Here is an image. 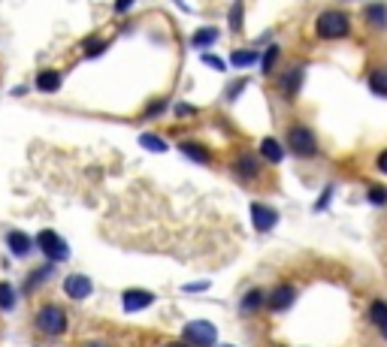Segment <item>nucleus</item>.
Listing matches in <instances>:
<instances>
[{
  "label": "nucleus",
  "mask_w": 387,
  "mask_h": 347,
  "mask_svg": "<svg viewBox=\"0 0 387 347\" xmlns=\"http://www.w3.org/2000/svg\"><path fill=\"white\" fill-rule=\"evenodd\" d=\"M179 115V118H191L194 115V106H188V103H176V109H172Z\"/></svg>",
  "instance_id": "c756f323"
},
{
  "label": "nucleus",
  "mask_w": 387,
  "mask_h": 347,
  "mask_svg": "<svg viewBox=\"0 0 387 347\" xmlns=\"http://www.w3.org/2000/svg\"><path fill=\"white\" fill-rule=\"evenodd\" d=\"M369 320L375 323V329L381 332V338L387 341V302L381 299H375L372 305H369Z\"/></svg>",
  "instance_id": "4468645a"
},
{
  "label": "nucleus",
  "mask_w": 387,
  "mask_h": 347,
  "mask_svg": "<svg viewBox=\"0 0 387 347\" xmlns=\"http://www.w3.org/2000/svg\"><path fill=\"white\" fill-rule=\"evenodd\" d=\"M260 157H263L267 163H282V160H285V148H282V142H278V139H273V136L260 139Z\"/></svg>",
  "instance_id": "f8f14e48"
},
{
  "label": "nucleus",
  "mask_w": 387,
  "mask_h": 347,
  "mask_svg": "<svg viewBox=\"0 0 387 347\" xmlns=\"http://www.w3.org/2000/svg\"><path fill=\"white\" fill-rule=\"evenodd\" d=\"M188 293H194V290H209V281H200V284H191V287H185Z\"/></svg>",
  "instance_id": "473e14b6"
},
{
  "label": "nucleus",
  "mask_w": 387,
  "mask_h": 347,
  "mask_svg": "<svg viewBox=\"0 0 387 347\" xmlns=\"http://www.w3.org/2000/svg\"><path fill=\"white\" fill-rule=\"evenodd\" d=\"M203 64H209L212 70H224V61H221V57H215V55H203Z\"/></svg>",
  "instance_id": "cd10ccee"
},
{
  "label": "nucleus",
  "mask_w": 387,
  "mask_h": 347,
  "mask_svg": "<svg viewBox=\"0 0 387 347\" xmlns=\"http://www.w3.org/2000/svg\"><path fill=\"white\" fill-rule=\"evenodd\" d=\"M179 151H182L185 157H191L194 163H209L212 160L209 148H203V145H197V142H182V145H179Z\"/></svg>",
  "instance_id": "f3484780"
},
{
  "label": "nucleus",
  "mask_w": 387,
  "mask_h": 347,
  "mask_svg": "<svg viewBox=\"0 0 387 347\" xmlns=\"http://www.w3.org/2000/svg\"><path fill=\"white\" fill-rule=\"evenodd\" d=\"M230 64H233V67H251V64H260V57H258V52H251V48H242V52L230 55Z\"/></svg>",
  "instance_id": "412c9836"
},
{
  "label": "nucleus",
  "mask_w": 387,
  "mask_h": 347,
  "mask_svg": "<svg viewBox=\"0 0 387 347\" xmlns=\"http://www.w3.org/2000/svg\"><path fill=\"white\" fill-rule=\"evenodd\" d=\"M163 347H191V344H185V341H170V344H163Z\"/></svg>",
  "instance_id": "f704fd0d"
},
{
  "label": "nucleus",
  "mask_w": 387,
  "mask_h": 347,
  "mask_svg": "<svg viewBox=\"0 0 387 347\" xmlns=\"http://www.w3.org/2000/svg\"><path fill=\"white\" fill-rule=\"evenodd\" d=\"M251 224L258 233H269L278 224V212L267 203H251Z\"/></svg>",
  "instance_id": "0eeeda50"
},
{
  "label": "nucleus",
  "mask_w": 387,
  "mask_h": 347,
  "mask_svg": "<svg viewBox=\"0 0 387 347\" xmlns=\"http://www.w3.org/2000/svg\"><path fill=\"white\" fill-rule=\"evenodd\" d=\"M278 46H269L267 52H263V57H260V73L263 76H273V70H276V64H278Z\"/></svg>",
  "instance_id": "6ab92c4d"
},
{
  "label": "nucleus",
  "mask_w": 387,
  "mask_h": 347,
  "mask_svg": "<svg viewBox=\"0 0 387 347\" xmlns=\"http://www.w3.org/2000/svg\"><path fill=\"white\" fill-rule=\"evenodd\" d=\"M375 167H378V172H384V176H387V148H384V151H381V154H378V160H375Z\"/></svg>",
  "instance_id": "7c9ffc66"
},
{
  "label": "nucleus",
  "mask_w": 387,
  "mask_h": 347,
  "mask_svg": "<svg viewBox=\"0 0 387 347\" xmlns=\"http://www.w3.org/2000/svg\"><path fill=\"white\" fill-rule=\"evenodd\" d=\"M296 302V287L291 284H276L273 287V293L267 296V308L273 311V314H285V311H291V305Z\"/></svg>",
  "instance_id": "423d86ee"
},
{
  "label": "nucleus",
  "mask_w": 387,
  "mask_h": 347,
  "mask_svg": "<svg viewBox=\"0 0 387 347\" xmlns=\"http://www.w3.org/2000/svg\"><path fill=\"white\" fill-rule=\"evenodd\" d=\"M37 247L43 251V257H48L52 263L70 260V247H67V242H64L61 236L55 233V229H43V233H37Z\"/></svg>",
  "instance_id": "20e7f679"
},
{
  "label": "nucleus",
  "mask_w": 387,
  "mask_h": 347,
  "mask_svg": "<svg viewBox=\"0 0 387 347\" xmlns=\"http://www.w3.org/2000/svg\"><path fill=\"white\" fill-rule=\"evenodd\" d=\"M303 79H306V67H294V70H287L282 73V79H278V91H282V97H287V100H294L296 94H300V88H303Z\"/></svg>",
  "instance_id": "1a4fd4ad"
},
{
  "label": "nucleus",
  "mask_w": 387,
  "mask_h": 347,
  "mask_svg": "<svg viewBox=\"0 0 387 347\" xmlns=\"http://www.w3.org/2000/svg\"><path fill=\"white\" fill-rule=\"evenodd\" d=\"M134 6V0H115V12H127Z\"/></svg>",
  "instance_id": "2f4dec72"
},
{
  "label": "nucleus",
  "mask_w": 387,
  "mask_h": 347,
  "mask_svg": "<svg viewBox=\"0 0 387 347\" xmlns=\"http://www.w3.org/2000/svg\"><path fill=\"white\" fill-rule=\"evenodd\" d=\"M61 82H64V76L57 70H43L37 76V88L39 91H46V94H55L57 88H61Z\"/></svg>",
  "instance_id": "dca6fc26"
},
{
  "label": "nucleus",
  "mask_w": 387,
  "mask_h": 347,
  "mask_svg": "<svg viewBox=\"0 0 387 347\" xmlns=\"http://www.w3.org/2000/svg\"><path fill=\"white\" fill-rule=\"evenodd\" d=\"M34 323L46 338H61L64 332H67L70 320H67V311H64L57 302H43L39 311H37V317H34Z\"/></svg>",
  "instance_id": "f257e3e1"
},
{
  "label": "nucleus",
  "mask_w": 387,
  "mask_h": 347,
  "mask_svg": "<svg viewBox=\"0 0 387 347\" xmlns=\"http://www.w3.org/2000/svg\"><path fill=\"white\" fill-rule=\"evenodd\" d=\"M64 293L70 296V299H76V302H82V299H88V296L94 293V284H91V278L88 275H67L64 278Z\"/></svg>",
  "instance_id": "6e6552de"
},
{
  "label": "nucleus",
  "mask_w": 387,
  "mask_h": 347,
  "mask_svg": "<svg viewBox=\"0 0 387 347\" xmlns=\"http://www.w3.org/2000/svg\"><path fill=\"white\" fill-rule=\"evenodd\" d=\"M366 200L372 203V205H384L387 203V187H369Z\"/></svg>",
  "instance_id": "a878e982"
},
{
  "label": "nucleus",
  "mask_w": 387,
  "mask_h": 347,
  "mask_svg": "<svg viewBox=\"0 0 387 347\" xmlns=\"http://www.w3.org/2000/svg\"><path fill=\"white\" fill-rule=\"evenodd\" d=\"M242 0H233V6H230V15H227V21H230V30H233V34H240L242 30Z\"/></svg>",
  "instance_id": "b1692460"
},
{
  "label": "nucleus",
  "mask_w": 387,
  "mask_h": 347,
  "mask_svg": "<svg viewBox=\"0 0 387 347\" xmlns=\"http://www.w3.org/2000/svg\"><path fill=\"white\" fill-rule=\"evenodd\" d=\"M163 109H167V100H158V103H152V106H148V112H145V118H154V115H161Z\"/></svg>",
  "instance_id": "c85d7f7f"
},
{
  "label": "nucleus",
  "mask_w": 387,
  "mask_h": 347,
  "mask_svg": "<svg viewBox=\"0 0 387 347\" xmlns=\"http://www.w3.org/2000/svg\"><path fill=\"white\" fill-rule=\"evenodd\" d=\"M182 338H185V344H191V347H215L218 329H215V323H209V320H191V323H185Z\"/></svg>",
  "instance_id": "7ed1b4c3"
},
{
  "label": "nucleus",
  "mask_w": 387,
  "mask_h": 347,
  "mask_svg": "<svg viewBox=\"0 0 387 347\" xmlns=\"http://www.w3.org/2000/svg\"><path fill=\"white\" fill-rule=\"evenodd\" d=\"M369 88H372V94H378V97H387V73L375 70L372 76H369Z\"/></svg>",
  "instance_id": "393cba45"
},
{
  "label": "nucleus",
  "mask_w": 387,
  "mask_h": 347,
  "mask_svg": "<svg viewBox=\"0 0 387 347\" xmlns=\"http://www.w3.org/2000/svg\"><path fill=\"white\" fill-rule=\"evenodd\" d=\"M82 347H109V344H103V341H88V344H82Z\"/></svg>",
  "instance_id": "72a5a7b5"
},
{
  "label": "nucleus",
  "mask_w": 387,
  "mask_h": 347,
  "mask_svg": "<svg viewBox=\"0 0 387 347\" xmlns=\"http://www.w3.org/2000/svg\"><path fill=\"white\" fill-rule=\"evenodd\" d=\"M233 169L240 172L245 181H254V178H260L263 163H260V157H254V154H240V157L233 160Z\"/></svg>",
  "instance_id": "9d476101"
},
{
  "label": "nucleus",
  "mask_w": 387,
  "mask_h": 347,
  "mask_svg": "<svg viewBox=\"0 0 387 347\" xmlns=\"http://www.w3.org/2000/svg\"><path fill=\"white\" fill-rule=\"evenodd\" d=\"M6 245H10V251L15 254V257H24V254H30V247H34V242H30V238L24 236L21 229H12V233H6Z\"/></svg>",
  "instance_id": "ddd939ff"
},
{
  "label": "nucleus",
  "mask_w": 387,
  "mask_h": 347,
  "mask_svg": "<svg viewBox=\"0 0 387 347\" xmlns=\"http://www.w3.org/2000/svg\"><path fill=\"white\" fill-rule=\"evenodd\" d=\"M287 145H291V151L296 157L318 154V139H315V133H312L309 127H303V124H294V127L287 130Z\"/></svg>",
  "instance_id": "39448f33"
},
{
  "label": "nucleus",
  "mask_w": 387,
  "mask_h": 347,
  "mask_svg": "<svg viewBox=\"0 0 387 347\" xmlns=\"http://www.w3.org/2000/svg\"><path fill=\"white\" fill-rule=\"evenodd\" d=\"M215 39H218V28H200V30L194 34L191 43H194L197 48H203V46H212Z\"/></svg>",
  "instance_id": "5701e85b"
},
{
  "label": "nucleus",
  "mask_w": 387,
  "mask_h": 347,
  "mask_svg": "<svg viewBox=\"0 0 387 347\" xmlns=\"http://www.w3.org/2000/svg\"><path fill=\"white\" fill-rule=\"evenodd\" d=\"M240 308H242V314H258L260 308H267V296H263V290H249L242 296V302H240Z\"/></svg>",
  "instance_id": "2eb2a0df"
},
{
  "label": "nucleus",
  "mask_w": 387,
  "mask_h": 347,
  "mask_svg": "<svg viewBox=\"0 0 387 347\" xmlns=\"http://www.w3.org/2000/svg\"><path fill=\"white\" fill-rule=\"evenodd\" d=\"M121 305H125V311H145L148 305H154V293H148V290H125Z\"/></svg>",
  "instance_id": "9b49d317"
},
{
  "label": "nucleus",
  "mask_w": 387,
  "mask_h": 347,
  "mask_svg": "<svg viewBox=\"0 0 387 347\" xmlns=\"http://www.w3.org/2000/svg\"><path fill=\"white\" fill-rule=\"evenodd\" d=\"M330 200H333V185H327V191L318 196V203H315V212H324L327 205H330Z\"/></svg>",
  "instance_id": "bb28decb"
},
{
  "label": "nucleus",
  "mask_w": 387,
  "mask_h": 347,
  "mask_svg": "<svg viewBox=\"0 0 387 347\" xmlns=\"http://www.w3.org/2000/svg\"><path fill=\"white\" fill-rule=\"evenodd\" d=\"M315 34L321 39H342V37H348L351 34L348 15L339 12V10H324L318 15V21H315Z\"/></svg>",
  "instance_id": "f03ea898"
},
{
  "label": "nucleus",
  "mask_w": 387,
  "mask_h": 347,
  "mask_svg": "<svg viewBox=\"0 0 387 347\" xmlns=\"http://www.w3.org/2000/svg\"><path fill=\"white\" fill-rule=\"evenodd\" d=\"M15 302H19V293L10 284H0V311H12Z\"/></svg>",
  "instance_id": "4be33fe9"
},
{
  "label": "nucleus",
  "mask_w": 387,
  "mask_h": 347,
  "mask_svg": "<svg viewBox=\"0 0 387 347\" xmlns=\"http://www.w3.org/2000/svg\"><path fill=\"white\" fill-rule=\"evenodd\" d=\"M224 347H233V344H224Z\"/></svg>",
  "instance_id": "c9c22d12"
},
{
  "label": "nucleus",
  "mask_w": 387,
  "mask_h": 347,
  "mask_svg": "<svg viewBox=\"0 0 387 347\" xmlns=\"http://www.w3.org/2000/svg\"><path fill=\"white\" fill-rule=\"evenodd\" d=\"M366 21L375 24V28H384L387 24V6L384 3H369L366 6Z\"/></svg>",
  "instance_id": "a211bd4d"
},
{
  "label": "nucleus",
  "mask_w": 387,
  "mask_h": 347,
  "mask_svg": "<svg viewBox=\"0 0 387 347\" xmlns=\"http://www.w3.org/2000/svg\"><path fill=\"white\" fill-rule=\"evenodd\" d=\"M139 145H143L145 151H154V154H163V151H167V142H163L158 133H143V136H139Z\"/></svg>",
  "instance_id": "aec40b11"
}]
</instances>
